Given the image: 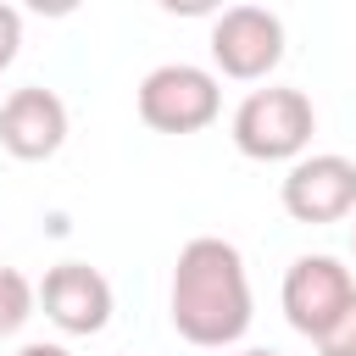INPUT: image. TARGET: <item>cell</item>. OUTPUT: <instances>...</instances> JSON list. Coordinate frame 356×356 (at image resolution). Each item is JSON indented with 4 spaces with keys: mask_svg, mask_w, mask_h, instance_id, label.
<instances>
[{
    "mask_svg": "<svg viewBox=\"0 0 356 356\" xmlns=\"http://www.w3.org/2000/svg\"><path fill=\"white\" fill-rule=\"evenodd\" d=\"M167 317L178 339L200 350L239 345L250 328V273L234 239L195 234L178 261H172V289H167Z\"/></svg>",
    "mask_w": 356,
    "mask_h": 356,
    "instance_id": "1",
    "label": "cell"
},
{
    "mask_svg": "<svg viewBox=\"0 0 356 356\" xmlns=\"http://www.w3.org/2000/svg\"><path fill=\"white\" fill-rule=\"evenodd\" d=\"M228 134H234V150L250 161H295V156H306V145L317 134V111L300 89L267 83L234 106Z\"/></svg>",
    "mask_w": 356,
    "mask_h": 356,
    "instance_id": "2",
    "label": "cell"
},
{
    "mask_svg": "<svg viewBox=\"0 0 356 356\" xmlns=\"http://www.w3.org/2000/svg\"><path fill=\"white\" fill-rule=\"evenodd\" d=\"M134 106L150 134H200L222 111V83H217V72H206L195 61H161L139 78Z\"/></svg>",
    "mask_w": 356,
    "mask_h": 356,
    "instance_id": "3",
    "label": "cell"
},
{
    "mask_svg": "<svg viewBox=\"0 0 356 356\" xmlns=\"http://www.w3.org/2000/svg\"><path fill=\"white\" fill-rule=\"evenodd\" d=\"M284 61V17L267 6H222L211 22V67L234 83H261Z\"/></svg>",
    "mask_w": 356,
    "mask_h": 356,
    "instance_id": "4",
    "label": "cell"
},
{
    "mask_svg": "<svg viewBox=\"0 0 356 356\" xmlns=\"http://www.w3.org/2000/svg\"><path fill=\"white\" fill-rule=\"evenodd\" d=\"M278 206L295 222H339L356 211V161L339 150H317V156H295L284 184H278Z\"/></svg>",
    "mask_w": 356,
    "mask_h": 356,
    "instance_id": "5",
    "label": "cell"
},
{
    "mask_svg": "<svg viewBox=\"0 0 356 356\" xmlns=\"http://www.w3.org/2000/svg\"><path fill=\"white\" fill-rule=\"evenodd\" d=\"M278 300H284L289 328L306 334V339H317V334L356 300V278H350V267H345L339 256H295L289 273H284Z\"/></svg>",
    "mask_w": 356,
    "mask_h": 356,
    "instance_id": "6",
    "label": "cell"
},
{
    "mask_svg": "<svg viewBox=\"0 0 356 356\" xmlns=\"http://www.w3.org/2000/svg\"><path fill=\"white\" fill-rule=\"evenodd\" d=\"M33 300H39L44 317H50L61 334H72V339H89V334H100V328L111 323V284H106V273L89 267V261H56V267L44 273V284L33 289Z\"/></svg>",
    "mask_w": 356,
    "mask_h": 356,
    "instance_id": "7",
    "label": "cell"
},
{
    "mask_svg": "<svg viewBox=\"0 0 356 356\" xmlns=\"http://www.w3.org/2000/svg\"><path fill=\"white\" fill-rule=\"evenodd\" d=\"M67 145V106L56 89H11L0 106V150L17 161H50Z\"/></svg>",
    "mask_w": 356,
    "mask_h": 356,
    "instance_id": "8",
    "label": "cell"
},
{
    "mask_svg": "<svg viewBox=\"0 0 356 356\" xmlns=\"http://www.w3.org/2000/svg\"><path fill=\"white\" fill-rule=\"evenodd\" d=\"M33 306H39V300H33V284H28L17 267L0 261V339L17 334V328L33 317Z\"/></svg>",
    "mask_w": 356,
    "mask_h": 356,
    "instance_id": "9",
    "label": "cell"
},
{
    "mask_svg": "<svg viewBox=\"0 0 356 356\" xmlns=\"http://www.w3.org/2000/svg\"><path fill=\"white\" fill-rule=\"evenodd\" d=\"M312 345H317V356H356V300H350V306H345Z\"/></svg>",
    "mask_w": 356,
    "mask_h": 356,
    "instance_id": "10",
    "label": "cell"
},
{
    "mask_svg": "<svg viewBox=\"0 0 356 356\" xmlns=\"http://www.w3.org/2000/svg\"><path fill=\"white\" fill-rule=\"evenodd\" d=\"M17 50H22V11L0 0V72L17 61Z\"/></svg>",
    "mask_w": 356,
    "mask_h": 356,
    "instance_id": "11",
    "label": "cell"
},
{
    "mask_svg": "<svg viewBox=\"0 0 356 356\" xmlns=\"http://www.w3.org/2000/svg\"><path fill=\"white\" fill-rule=\"evenodd\" d=\"M167 17H217L228 0H156Z\"/></svg>",
    "mask_w": 356,
    "mask_h": 356,
    "instance_id": "12",
    "label": "cell"
},
{
    "mask_svg": "<svg viewBox=\"0 0 356 356\" xmlns=\"http://www.w3.org/2000/svg\"><path fill=\"white\" fill-rule=\"evenodd\" d=\"M22 6H28L33 17H72L83 0H22Z\"/></svg>",
    "mask_w": 356,
    "mask_h": 356,
    "instance_id": "13",
    "label": "cell"
},
{
    "mask_svg": "<svg viewBox=\"0 0 356 356\" xmlns=\"http://www.w3.org/2000/svg\"><path fill=\"white\" fill-rule=\"evenodd\" d=\"M17 356H72V350H67V345H50V339H28Z\"/></svg>",
    "mask_w": 356,
    "mask_h": 356,
    "instance_id": "14",
    "label": "cell"
},
{
    "mask_svg": "<svg viewBox=\"0 0 356 356\" xmlns=\"http://www.w3.org/2000/svg\"><path fill=\"white\" fill-rule=\"evenodd\" d=\"M239 356H278V350H239Z\"/></svg>",
    "mask_w": 356,
    "mask_h": 356,
    "instance_id": "15",
    "label": "cell"
},
{
    "mask_svg": "<svg viewBox=\"0 0 356 356\" xmlns=\"http://www.w3.org/2000/svg\"><path fill=\"white\" fill-rule=\"evenodd\" d=\"M350 245H356V222H350Z\"/></svg>",
    "mask_w": 356,
    "mask_h": 356,
    "instance_id": "16",
    "label": "cell"
}]
</instances>
